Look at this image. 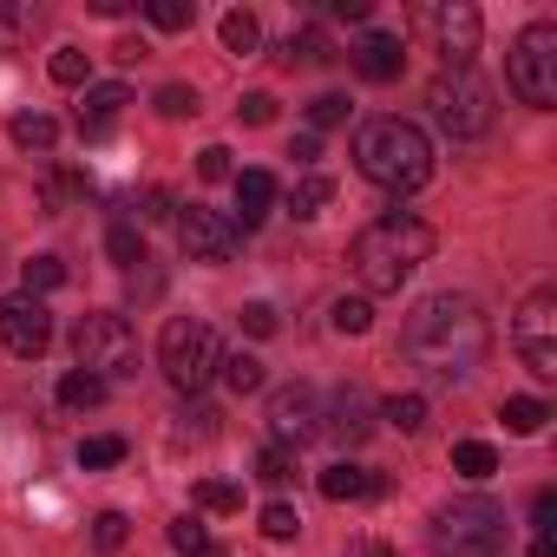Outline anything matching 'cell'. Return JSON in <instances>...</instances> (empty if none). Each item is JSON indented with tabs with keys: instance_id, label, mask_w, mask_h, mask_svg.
<instances>
[{
	"instance_id": "obj_1",
	"label": "cell",
	"mask_w": 557,
	"mask_h": 557,
	"mask_svg": "<svg viewBox=\"0 0 557 557\" xmlns=\"http://www.w3.org/2000/svg\"><path fill=\"white\" fill-rule=\"evenodd\" d=\"M407 361L426 368L433 381H466L485 368L492 355V322L472 296H426L413 315H407V335H400Z\"/></svg>"
},
{
	"instance_id": "obj_2",
	"label": "cell",
	"mask_w": 557,
	"mask_h": 557,
	"mask_svg": "<svg viewBox=\"0 0 557 557\" xmlns=\"http://www.w3.org/2000/svg\"><path fill=\"white\" fill-rule=\"evenodd\" d=\"M426 256H433V230H426L420 216H407V210H387V216L368 223V230L355 236V249H348V262H355V275H361L368 296H394Z\"/></svg>"
},
{
	"instance_id": "obj_3",
	"label": "cell",
	"mask_w": 557,
	"mask_h": 557,
	"mask_svg": "<svg viewBox=\"0 0 557 557\" xmlns=\"http://www.w3.org/2000/svg\"><path fill=\"white\" fill-rule=\"evenodd\" d=\"M355 164L381 190H420L433 177V138L413 119H368L355 138Z\"/></svg>"
},
{
	"instance_id": "obj_4",
	"label": "cell",
	"mask_w": 557,
	"mask_h": 557,
	"mask_svg": "<svg viewBox=\"0 0 557 557\" xmlns=\"http://www.w3.org/2000/svg\"><path fill=\"white\" fill-rule=\"evenodd\" d=\"M426 106H433V125L453 138V145H472L492 132V86L472 73V66H446L433 86H426Z\"/></svg>"
},
{
	"instance_id": "obj_5",
	"label": "cell",
	"mask_w": 557,
	"mask_h": 557,
	"mask_svg": "<svg viewBox=\"0 0 557 557\" xmlns=\"http://www.w3.org/2000/svg\"><path fill=\"white\" fill-rule=\"evenodd\" d=\"M158 368L177 394H197L216 368H223V348H216V329L197 322V315H171L164 335H158Z\"/></svg>"
},
{
	"instance_id": "obj_6",
	"label": "cell",
	"mask_w": 557,
	"mask_h": 557,
	"mask_svg": "<svg viewBox=\"0 0 557 557\" xmlns=\"http://www.w3.org/2000/svg\"><path fill=\"white\" fill-rule=\"evenodd\" d=\"M505 79H511V92H518L524 106H537V112L557 106V21H531V27L511 40Z\"/></svg>"
},
{
	"instance_id": "obj_7",
	"label": "cell",
	"mask_w": 557,
	"mask_h": 557,
	"mask_svg": "<svg viewBox=\"0 0 557 557\" xmlns=\"http://www.w3.org/2000/svg\"><path fill=\"white\" fill-rule=\"evenodd\" d=\"M73 355H79V368L99 374V381H125V374H138V335H132V322L112 315V309H86V315H79V329H73Z\"/></svg>"
},
{
	"instance_id": "obj_8",
	"label": "cell",
	"mask_w": 557,
	"mask_h": 557,
	"mask_svg": "<svg viewBox=\"0 0 557 557\" xmlns=\"http://www.w3.org/2000/svg\"><path fill=\"white\" fill-rule=\"evenodd\" d=\"M433 544L446 557H498L505 550V511L492 498H453L433 518Z\"/></svg>"
},
{
	"instance_id": "obj_9",
	"label": "cell",
	"mask_w": 557,
	"mask_h": 557,
	"mask_svg": "<svg viewBox=\"0 0 557 557\" xmlns=\"http://www.w3.org/2000/svg\"><path fill=\"white\" fill-rule=\"evenodd\" d=\"M511 348L524 355V368L537 381H557V289H531L518 322H511Z\"/></svg>"
},
{
	"instance_id": "obj_10",
	"label": "cell",
	"mask_w": 557,
	"mask_h": 557,
	"mask_svg": "<svg viewBox=\"0 0 557 557\" xmlns=\"http://www.w3.org/2000/svg\"><path fill=\"white\" fill-rule=\"evenodd\" d=\"M269 433H275V446H302V440H315L322 433V400H315V387H275L269 394Z\"/></svg>"
},
{
	"instance_id": "obj_11",
	"label": "cell",
	"mask_w": 557,
	"mask_h": 557,
	"mask_svg": "<svg viewBox=\"0 0 557 557\" xmlns=\"http://www.w3.org/2000/svg\"><path fill=\"white\" fill-rule=\"evenodd\" d=\"M177 243H184L190 262H230V249H236V223H230L223 210L190 203V210H177Z\"/></svg>"
},
{
	"instance_id": "obj_12",
	"label": "cell",
	"mask_w": 557,
	"mask_h": 557,
	"mask_svg": "<svg viewBox=\"0 0 557 557\" xmlns=\"http://www.w3.org/2000/svg\"><path fill=\"white\" fill-rule=\"evenodd\" d=\"M0 342H8V355H21V361L47 355V342H53L47 302H40V296H14L8 309H0Z\"/></svg>"
},
{
	"instance_id": "obj_13",
	"label": "cell",
	"mask_w": 557,
	"mask_h": 557,
	"mask_svg": "<svg viewBox=\"0 0 557 557\" xmlns=\"http://www.w3.org/2000/svg\"><path fill=\"white\" fill-rule=\"evenodd\" d=\"M433 27H440V53H446V66H453V73L472 66V53H479V8L453 0V8L433 14Z\"/></svg>"
},
{
	"instance_id": "obj_14",
	"label": "cell",
	"mask_w": 557,
	"mask_h": 557,
	"mask_svg": "<svg viewBox=\"0 0 557 557\" xmlns=\"http://www.w3.org/2000/svg\"><path fill=\"white\" fill-rule=\"evenodd\" d=\"M322 426H329L342 446H361V440L374 433V400H368V387H335V400H329Z\"/></svg>"
},
{
	"instance_id": "obj_15",
	"label": "cell",
	"mask_w": 557,
	"mask_h": 557,
	"mask_svg": "<svg viewBox=\"0 0 557 557\" xmlns=\"http://www.w3.org/2000/svg\"><path fill=\"white\" fill-rule=\"evenodd\" d=\"M400 66H407L400 34H361V47H355V73H361V79L387 86V79H400Z\"/></svg>"
},
{
	"instance_id": "obj_16",
	"label": "cell",
	"mask_w": 557,
	"mask_h": 557,
	"mask_svg": "<svg viewBox=\"0 0 557 557\" xmlns=\"http://www.w3.org/2000/svg\"><path fill=\"white\" fill-rule=\"evenodd\" d=\"M315 485H322V498H335V505H348V498H381V492H387V479H381V472L348 466V459H342V466H329Z\"/></svg>"
},
{
	"instance_id": "obj_17",
	"label": "cell",
	"mask_w": 557,
	"mask_h": 557,
	"mask_svg": "<svg viewBox=\"0 0 557 557\" xmlns=\"http://www.w3.org/2000/svg\"><path fill=\"white\" fill-rule=\"evenodd\" d=\"M269 203H275V177H269V171H243V177H236V216H230V223H236V230H256V223L269 216Z\"/></svg>"
},
{
	"instance_id": "obj_18",
	"label": "cell",
	"mask_w": 557,
	"mask_h": 557,
	"mask_svg": "<svg viewBox=\"0 0 557 557\" xmlns=\"http://www.w3.org/2000/svg\"><path fill=\"white\" fill-rule=\"evenodd\" d=\"M125 106H132V92H125V86H86V106H79V132H86V138H99V132H106V125H112Z\"/></svg>"
},
{
	"instance_id": "obj_19",
	"label": "cell",
	"mask_w": 557,
	"mask_h": 557,
	"mask_svg": "<svg viewBox=\"0 0 557 557\" xmlns=\"http://www.w3.org/2000/svg\"><path fill=\"white\" fill-rule=\"evenodd\" d=\"M329 203H335V177H322V171H309V177L289 190V210H296L302 223H309V216H322Z\"/></svg>"
},
{
	"instance_id": "obj_20",
	"label": "cell",
	"mask_w": 557,
	"mask_h": 557,
	"mask_svg": "<svg viewBox=\"0 0 557 557\" xmlns=\"http://www.w3.org/2000/svg\"><path fill=\"white\" fill-rule=\"evenodd\" d=\"M498 420H505L511 433H524V440H531V433H544V420H550V407H544L537 394H511V400L498 407Z\"/></svg>"
},
{
	"instance_id": "obj_21",
	"label": "cell",
	"mask_w": 557,
	"mask_h": 557,
	"mask_svg": "<svg viewBox=\"0 0 557 557\" xmlns=\"http://www.w3.org/2000/svg\"><path fill=\"white\" fill-rule=\"evenodd\" d=\"M453 472L472 479V485H485V479L498 472V453H492L485 440H459V446H453Z\"/></svg>"
},
{
	"instance_id": "obj_22",
	"label": "cell",
	"mask_w": 557,
	"mask_h": 557,
	"mask_svg": "<svg viewBox=\"0 0 557 557\" xmlns=\"http://www.w3.org/2000/svg\"><path fill=\"white\" fill-rule=\"evenodd\" d=\"M223 47H230L236 60L256 53V47H262V21H256L249 8H230V14H223Z\"/></svg>"
},
{
	"instance_id": "obj_23",
	"label": "cell",
	"mask_w": 557,
	"mask_h": 557,
	"mask_svg": "<svg viewBox=\"0 0 557 557\" xmlns=\"http://www.w3.org/2000/svg\"><path fill=\"white\" fill-rule=\"evenodd\" d=\"M8 132H14V145H21V151H53V145H60V125H53L47 112H21Z\"/></svg>"
},
{
	"instance_id": "obj_24",
	"label": "cell",
	"mask_w": 557,
	"mask_h": 557,
	"mask_svg": "<svg viewBox=\"0 0 557 557\" xmlns=\"http://www.w3.org/2000/svg\"><path fill=\"white\" fill-rule=\"evenodd\" d=\"M106 256H112L119 269H138V262H145V230H138V223H112V230H106Z\"/></svg>"
},
{
	"instance_id": "obj_25",
	"label": "cell",
	"mask_w": 557,
	"mask_h": 557,
	"mask_svg": "<svg viewBox=\"0 0 557 557\" xmlns=\"http://www.w3.org/2000/svg\"><path fill=\"white\" fill-rule=\"evenodd\" d=\"M106 400V381L99 374H86V368H73L66 381H60V407H73V413H86V407H99Z\"/></svg>"
},
{
	"instance_id": "obj_26",
	"label": "cell",
	"mask_w": 557,
	"mask_h": 557,
	"mask_svg": "<svg viewBox=\"0 0 557 557\" xmlns=\"http://www.w3.org/2000/svg\"><path fill=\"white\" fill-rule=\"evenodd\" d=\"M216 374H223V387H230V394H256V387L269 381L256 355H223V368H216Z\"/></svg>"
},
{
	"instance_id": "obj_27",
	"label": "cell",
	"mask_w": 557,
	"mask_h": 557,
	"mask_svg": "<svg viewBox=\"0 0 557 557\" xmlns=\"http://www.w3.org/2000/svg\"><path fill=\"white\" fill-rule=\"evenodd\" d=\"M302 531V511L289 505V498H275V505H262V537H275V544H289Z\"/></svg>"
},
{
	"instance_id": "obj_28",
	"label": "cell",
	"mask_w": 557,
	"mask_h": 557,
	"mask_svg": "<svg viewBox=\"0 0 557 557\" xmlns=\"http://www.w3.org/2000/svg\"><path fill=\"white\" fill-rule=\"evenodd\" d=\"M289 60H302V66H329V60H335V47H329V34H322V27H302V34H289Z\"/></svg>"
},
{
	"instance_id": "obj_29",
	"label": "cell",
	"mask_w": 557,
	"mask_h": 557,
	"mask_svg": "<svg viewBox=\"0 0 557 557\" xmlns=\"http://www.w3.org/2000/svg\"><path fill=\"white\" fill-rule=\"evenodd\" d=\"M47 73H53V86H86V79H92V53H79V47H60Z\"/></svg>"
},
{
	"instance_id": "obj_30",
	"label": "cell",
	"mask_w": 557,
	"mask_h": 557,
	"mask_svg": "<svg viewBox=\"0 0 557 557\" xmlns=\"http://www.w3.org/2000/svg\"><path fill=\"white\" fill-rule=\"evenodd\" d=\"M381 420H394L400 433H420V426H426V394H394V400L381 407Z\"/></svg>"
},
{
	"instance_id": "obj_31",
	"label": "cell",
	"mask_w": 557,
	"mask_h": 557,
	"mask_svg": "<svg viewBox=\"0 0 557 557\" xmlns=\"http://www.w3.org/2000/svg\"><path fill=\"white\" fill-rule=\"evenodd\" d=\"M145 14H151V27H158V34H184V27L197 21V8H190V0H151Z\"/></svg>"
},
{
	"instance_id": "obj_32",
	"label": "cell",
	"mask_w": 557,
	"mask_h": 557,
	"mask_svg": "<svg viewBox=\"0 0 557 557\" xmlns=\"http://www.w3.org/2000/svg\"><path fill=\"white\" fill-rule=\"evenodd\" d=\"M21 275H27V296H47V289H60V283H66V262H60V256H34Z\"/></svg>"
},
{
	"instance_id": "obj_33",
	"label": "cell",
	"mask_w": 557,
	"mask_h": 557,
	"mask_svg": "<svg viewBox=\"0 0 557 557\" xmlns=\"http://www.w3.org/2000/svg\"><path fill=\"white\" fill-rule=\"evenodd\" d=\"M125 537H132V524H125V511H99L92 518V550H125Z\"/></svg>"
},
{
	"instance_id": "obj_34",
	"label": "cell",
	"mask_w": 557,
	"mask_h": 557,
	"mask_svg": "<svg viewBox=\"0 0 557 557\" xmlns=\"http://www.w3.org/2000/svg\"><path fill=\"white\" fill-rule=\"evenodd\" d=\"M256 479H262V485H289V479H296V453H289V446H269V453L256 459Z\"/></svg>"
},
{
	"instance_id": "obj_35",
	"label": "cell",
	"mask_w": 557,
	"mask_h": 557,
	"mask_svg": "<svg viewBox=\"0 0 557 557\" xmlns=\"http://www.w3.org/2000/svg\"><path fill=\"white\" fill-rule=\"evenodd\" d=\"M368 322H374L368 296H342L335 302V335H368Z\"/></svg>"
},
{
	"instance_id": "obj_36",
	"label": "cell",
	"mask_w": 557,
	"mask_h": 557,
	"mask_svg": "<svg viewBox=\"0 0 557 557\" xmlns=\"http://www.w3.org/2000/svg\"><path fill=\"white\" fill-rule=\"evenodd\" d=\"M119 459H125V440H119V433H99V440H86V446H79V466H86V472L119 466Z\"/></svg>"
},
{
	"instance_id": "obj_37",
	"label": "cell",
	"mask_w": 557,
	"mask_h": 557,
	"mask_svg": "<svg viewBox=\"0 0 557 557\" xmlns=\"http://www.w3.org/2000/svg\"><path fill=\"white\" fill-rule=\"evenodd\" d=\"M309 125H315V132H335V125H348V99H342V92H322V99L309 106Z\"/></svg>"
},
{
	"instance_id": "obj_38",
	"label": "cell",
	"mask_w": 557,
	"mask_h": 557,
	"mask_svg": "<svg viewBox=\"0 0 557 557\" xmlns=\"http://www.w3.org/2000/svg\"><path fill=\"white\" fill-rule=\"evenodd\" d=\"M197 505H203V511H243V492L223 485V479H203V485H197Z\"/></svg>"
},
{
	"instance_id": "obj_39",
	"label": "cell",
	"mask_w": 557,
	"mask_h": 557,
	"mask_svg": "<svg viewBox=\"0 0 557 557\" xmlns=\"http://www.w3.org/2000/svg\"><path fill=\"white\" fill-rule=\"evenodd\" d=\"M158 112H164V119H190V112H197V92H190V86H164V92H158Z\"/></svg>"
},
{
	"instance_id": "obj_40",
	"label": "cell",
	"mask_w": 557,
	"mask_h": 557,
	"mask_svg": "<svg viewBox=\"0 0 557 557\" xmlns=\"http://www.w3.org/2000/svg\"><path fill=\"white\" fill-rule=\"evenodd\" d=\"M171 544H177L184 557H197L210 537H203V524H197V518H171Z\"/></svg>"
},
{
	"instance_id": "obj_41",
	"label": "cell",
	"mask_w": 557,
	"mask_h": 557,
	"mask_svg": "<svg viewBox=\"0 0 557 557\" xmlns=\"http://www.w3.org/2000/svg\"><path fill=\"white\" fill-rule=\"evenodd\" d=\"M236 119H243V125H269V119H275V99H269V92H249V99L236 106Z\"/></svg>"
},
{
	"instance_id": "obj_42",
	"label": "cell",
	"mask_w": 557,
	"mask_h": 557,
	"mask_svg": "<svg viewBox=\"0 0 557 557\" xmlns=\"http://www.w3.org/2000/svg\"><path fill=\"white\" fill-rule=\"evenodd\" d=\"M197 177H203V184H223V177H230V151H223V145H210V151L197 158Z\"/></svg>"
},
{
	"instance_id": "obj_43",
	"label": "cell",
	"mask_w": 557,
	"mask_h": 557,
	"mask_svg": "<svg viewBox=\"0 0 557 557\" xmlns=\"http://www.w3.org/2000/svg\"><path fill=\"white\" fill-rule=\"evenodd\" d=\"M550 524H557V492H537V498H531V531L550 537Z\"/></svg>"
},
{
	"instance_id": "obj_44",
	"label": "cell",
	"mask_w": 557,
	"mask_h": 557,
	"mask_svg": "<svg viewBox=\"0 0 557 557\" xmlns=\"http://www.w3.org/2000/svg\"><path fill=\"white\" fill-rule=\"evenodd\" d=\"M177 433H197V440H210L216 433V407H184V426Z\"/></svg>"
},
{
	"instance_id": "obj_45",
	"label": "cell",
	"mask_w": 557,
	"mask_h": 557,
	"mask_svg": "<svg viewBox=\"0 0 557 557\" xmlns=\"http://www.w3.org/2000/svg\"><path fill=\"white\" fill-rule=\"evenodd\" d=\"M243 329H249V335H275V309H269V302H249V309H243Z\"/></svg>"
},
{
	"instance_id": "obj_46",
	"label": "cell",
	"mask_w": 557,
	"mask_h": 557,
	"mask_svg": "<svg viewBox=\"0 0 557 557\" xmlns=\"http://www.w3.org/2000/svg\"><path fill=\"white\" fill-rule=\"evenodd\" d=\"M329 14H335V21H368L374 0H329Z\"/></svg>"
},
{
	"instance_id": "obj_47",
	"label": "cell",
	"mask_w": 557,
	"mask_h": 557,
	"mask_svg": "<svg viewBox=\"0 0 557 557\" xmlns=\"http://www.w3.org/2000/svg\"><path fill=\"white\" fill-rule=\"evenodd\" d=\"M138 216H145V223H164V216H171V190H151V197H145V210H138Z\"/></svg>"
},
{
	"instance_id": "obj_48",
	"label": "cell",
	"mask_w": 557,
	"mask_h": 557,
	"mask_svg": "<svg viewBox=\"0 0 557 557\" xmlns=\"http://www.w3.org/2000/svg\"><path fill=\"white\" fill-rule=\"evenodd\" d=\"M289 158H296V164H315V158H322V145H315V132H302V138L289 145Z\"/></svg>"
},
{
	"instance_id": "obj_49",
	"label": "cell",
	"mask_w": 557,
	"mask_h": 557,
	"mask_svg": "<svg viewBox=\"0 0 557 557\" xmlns=\"http://www.w3.org/2000/svg\"><path fill=\"white\" fill-rule=\"evenodd\" d=\"M34 21V8H0V34H21Z\"/></svg>"
},
{
	"instance_id": "obj_50",
	"label": "cell",
	"mask_w": 557,
	"mask_h": 557,
	"mask_svg": "<svg viewBox=\"0 0 557 557\" xmlns=\"http://www.w3.org/2000/svg\"><path fill=\"white\" fill-rule=\"evenodd\" d=\"M138 0H92V14H106V21H119V14H132Z\"/></svg>"
},
{
	"instance_id": "obj_51",
	"label": "cell",
	"mask_w": 557,
	"mask_h": 557,
	"mask_svg": "<svg viewBox=\"0 0 557 557\" xmlns=\"http://www.w3.org/2000/svg\"><path fill=\"white\" fill-rule=\"evenodd\" d=\"M531 557H557V544L550 537H531Z\"/></svg>"
},
{
	"instance_id": "obj_52",
	"label": "cell",
	"mask_w": 557,
	"mask_h": 557,
	"mask_svg": "<svg viewBox=\"0 0 557 557\" xmlns=\"http://www.w3.org/2000/svg\"><path fill=\"white\" fill-rule=\"evenodd\" d=\"M361 557H387V550H381V544H368V550H361Z\"/></svg>"
},
{
	"instance_id": "obj_53",
	"label": "cell",
	"mask_w": 557,
	"mask_h": 557,
	"mask_svg": "<svg viewBox=\"0 0 557 557\" xmlns=\"http://www.w3.org/2000/svg\"><path fill=\"white\" fill-rule=\"evenodd\" d=\"M197 557H223V550H216V544H203V550H197Z\"/></svg>"
}]
</instances>
